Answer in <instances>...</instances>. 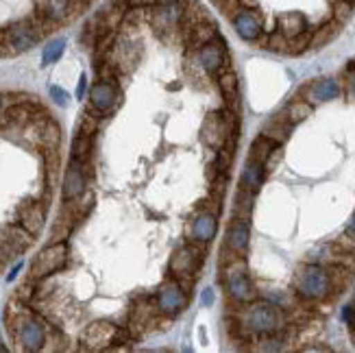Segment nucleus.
Wrapping results in <instances>:
<instances>
[{"instance_id":"f257e3e1","label":"nucleus","mask_w":355,"mask_h":353,"mask_svg":"<svg viewBox=\"0 0 355 353\" xmlns=\"http://www.w3.org/2000/svg\"><path fill=\"white\" fill-rule=\"evenodd\" d=\"M240 323L253 336H266L279 332L286 325V312L270 301H251L238 314Z\"/></svg>"},{"instance_id":"f03ea898","label":"nucleus","mask_w":355,"mask_h":353,"mask_svg":"<svg viewBox=\"0 0 355 353\" xmlns=\"http://www.w3.org/2000/svg\"><path fill=\"white\" fill-rule=\"evenodd\" d=\"M295 293L303 301H327L331 295V282H329V273L325 266L314 264V262H305L297 268L295 273Z\"/></svg>"},{"instance_id":"7ed1b4c3","label":"nucleus","mask_w":355,"mask_h":353,"mask_svg":"<svg viewBox=\"0 0 355 353\" xmlns=\"http://www.w3.org/2000/svg\"><path fill=\"white\" fill-rule=\"evenodd\" d=\"M220 282L225 284L227 293L231 301H236L240 305H246L257 299V288L249 275V264H246V257L240 255L234 262H229L220 268Z\"/></svg>"},{"instance_id":"20e7f679","label":"nucleus","mask_w":355,"mask_h":353,"mask_svg":"<svg viewBox=\"0 0 355 353\" xmlns=\"http://www.w3.org/2000/svg\"><path fill=\"white\" fill-rule=\"evenodd\" d=\"M66 262H68V244L66 242H51L49 247L42 249L37 253V257L33 259L28 277L35 279V282H42L46 277H51V275L59 273L66 266Z\"/></svg>"},{"instance_id":"39448f33","label":"nucleus","mask_w":355,"mask_h":353,"mask_svg":"<svg viewBox=\"0 0 355 353\" xmlns=\"http://www.w3.org/2000/svg\"><path fill=\"white\" fill-rule=\"evenodd\" d=\"M205 247L207 244L196 240H190L188 244L179 247L171 257V264H168L171 277H179V275H192V277H196V273L205 262Z\"/></svg>"},{"instance_id":"423d86ee","label":"nucleus","mask_w":355,"mask_h":353,"mask_svg":"<svg viewBox=\"0 0 355 353\" xmlns=\"http://www.w3.org/2000/svg\"><path fill=\"white\" fill-rule=\"evenodd\" d=\"M35 236H31L22 225H3L0 227V262L7 264L13 257L24 253Z\"/></svg>"},{"instance_id":"0eeeda50","label":"nucleus","mask_w":355,"mask_h":353,"mask_svg":"<svg viewBox=\"0 0 355 353\" xmlns=\"http://www.w3.org/2000/svg\"><path fill=\"white\" fill-rule=\"evenodd\" d=\"M5 31V44H7V55H18L24 51H31L33 46L42 42V35L35 31V26L28 22V18L11 22Z\"/></svg>"},{"instance_id":"6e6552de","label":"nucleus","mask_w":355,"mask_h":353,"mask_svg":"<svg viewBox=\"0 0 355 353\" xmlns=\"http://www.w3.org/2000/svg\"><path fill=\"white\" fill-rule=\"evenodd\" d=\"M188 299L190 295L183 293L181 286L171 277L166 279L159 288H157V295H155V305H157V312L166 314V316H179L185 308H188Z\"/></svg>"},{"instance_id":"1a4fd4ad","label":"nucleus","mask_w":355,"mask_h":353,"mask_svg":"<svg viewBox=\"0 0 355 353\" xmlns=\"http://www.w3.org/2000/svg\"><path fill=\"white\" fill-rule=\"evenodd\" d=\"M194 59H196V64L203 68L207 74H218L225 66H231V61H229V53H227V44L225 40L218 35L214 42L205 44L203 49H198L194 53H190Z\"/></svg>"},{"instance_id":"9d476101","label":"nucleus","mask_w":355,"mask_h":353,"mask_svg":"<svg viewBox=\"0 0 355 353\" xmlns=\"http://www.w3.org/2000/svg\"><path fill=\"white\" fill-rule=\"evenodd\" d=\"M157 314L159 312H157L155 299H144V297L137 299L129 312V323H127V329L131 332L133 338H142L148 329H153Z\"/></svg>"},{"instance_id":"9b49d317","label":"nucleus","mask_w":355,"mask_h":353,"mask_svg":"<svg viewBox=\"0 0 355 353\" xmlns=\"http://www.w3.org/2000/svg\"><path fill=\"white\" fill-rule=\"evenodd\" d=\"M116 325L110 323V320H96L92 323L83 336H81V349L83 351H107L114 345V334H116Z\"/></svg>"},{"instance_id":"f8f14e48","label":"nucleus","mask_w":355,"mask_h":353,"mask_svg":"<svg viewBox=\"0 0 355 353\" xmlns=\"http://www.w3.org/2000/svg\"><path fill=\"white\" fill-rule=\"evenodd\" d=\"M231 22H234L236 33L244 42H257L259 35L264 33V15L257 11V7L255 9L242 7L234 18H231Z\"/></svg>"},{"instance_id":"ddd939ff","label":"nucleus","mask_w":355,"mask_h":353,"mask_svg":"<svg viewBox=\"0 0 355 353\" xmlns=\"http://www.w3.org/2000/svg\"><path fill=\"white\" fill-rule=\"evenodd\" d=\"M229 137V127L223 112H209L203 120V127H200V140L205 142V146L218 150L225 146Z\"/></svg>"},{"instance_id":"4468645a","label":"nucleus","mask_w":355,"mask_h":353,"mask_svg":"<svg viewBox=\"0 0 355 353\" xmlns=\"http://www.w3.org/2000/svg\"><path fill=\"white\" fill-rule=\"evenodd\" d=\"M118 98H120V92L110 81H98L89 87V105L96 107L103 116H110L116 110Z\"/></svg>"},{"instance_id":"2eb2a0df","label":"nucleus","mask_w":355,"mask_h":353,"mask_svg":"<svg viewBox=\"0 0 355 353\" xmlns=\"http://www.w3.org/2000/svg\"><path fill=\"white\" fill-rule=\"evenodd\" d=\"M46 203L42 201H26L18 207V221L31 236H40L46 225Z\"/></svg>"},{"instance_id":"dca6fc26","label":"nucleus","mask_w":355,"mask_h":353,"mask_svg":"<svg viewBox=\"0 0 355 353\" xmlns=\"http://www.w3.org/2000/svg\"><path fill=\"white\" fill-rule=\"evenodd\" d=\"M216 83H218L220 94L225 96V107L231 112H240V81L238 74L231 66H225L216 74Z\"/></svg>"},{"instance_id":"f3484780","label":"nucleus","mask_w":355,"mask_h":353,"mask_svg":"<svg viewBox=\"0 0 355 353\" xmlns=\"http://www.w3.org/2000/svg\"><path fill=\"white\" fill-rule=\"evenodd\" d=\"M85 183H87V173H85V164L70 160L66 175H64V201H72V198L81 196L85 192Z\"/></svg>"},{"instance_id":"a211bd4d","label":"nucleus","mask_w":355,"mask_h":353,"mask_svg":"<svg viewBox=\"0 0 355 353\" xmlns=\"http://www.w3.org/2000/svg\"><path fill=\"white\" fill-rule=\"evenodd\" d=\"M181 37H183L185 49H188V55H190L218 37V26H216V22L211 18H207L203 22H198L196 26H192L188 33H183Z\"/></svg>"},{"instance_id":"6ab92c4d","label":"nucleus","mask_w":355,"mask_h":353,"mask_svg":"<svg viewBox=\"0 0 355 353\" xmlns=\"http://www.w3.org/2000/svg\"><path fill=\"white\" fill-rule=\"evenodd\" d=\"M251 242V221H242V218H231L227 227V240L225 244L229 249H234L238 255H246Z\"/></svg>"},{"instance_id":"aec40b11","label":"nucleus","mask_w":355,"mask_h":353,"mask_svg":"<svg viewBox=\"0 0 355 353\" xmlns=\"http://www.w3.org/2000/svg\"><path fill=\"white\" fill-rule=\"evenodd\" d=\"M303 94L310 103H327L343 94V87L336 79H318L310 85L303 87Z\"/></svg>"},{"instance_id":"412c9836","label":"nucleus","mask_w":355,"mask_h":353,"mask_svg":"<svg viewBox=\"0 0 355 353\" xmlns=\"http://www.w3.org/2000/svg\"><path fill=\"white\" fill-rule=\"evenodd\" d=\"M216 232H218V216L207 209H200L192 223V240L209 244L216 238Z\"/></svg>"},{"instance_id":"4be33fe9","label":"nucleus","mask_w":355,"mask_h":353,"mask_svg":"<svg viewBox=\"0 0 355 353\" xmlns=\"http://www.w3.org/2000/svg\"><path fill=\"white\" fill-rule=\"evenodd\" d=\"M209 18L207 9L198 3V0H183L181 5V15H179V33H188L192 26H196L198 22H203Z\"/></svg>"},{"instance_id":"5701e85b","label":"nucleus","mask_w":355,"mask_h":353,"mask_svg":"<svg viewBox=\"0 0 355 353\" xmlns=\"http://www.w3.org/2000/svg\"><path fill=\"white\" fill-rule=\"evenodd\" d=\"M70 7L72 0H33V11L49 15L55 22H66L70 20Z\"/></svg>"},{"instance_id":"b1692460","label":"nucleus","mask_w":355,"mask_h":353,"mask_svg":"<svg viewBox=\"0 0 355 353\" xmlns=\"http://www.w3.org/2000/svg\"><path fill=\"white\" fill-rule=\"evenodd\" d=\"M307 28H310L307 26V18L301 11H286L277 18V31H282L288 40L301 35Z\"/></svg>"},{"instance_id":"393cba45","label":"nucleus","mask_w":355,"mask_h":353,"mask_svg":"<svg viewBox=\"0 0 355 353\" xmlns=\"http://www.w3.org/2000/svg\"><path fill=\"white\" fill-rule=\"evenodd\" d=\"M264 179H266L264 166L249 160V162H246V166H244V171H242V177H240V188L257 194L259 188H261V183H264Z\"/></svg>"},{"instance_id":"a878e982","label":"nucleus","mask_w":355,"mask_h":353,"mask_svg":"<svg viewBox=\"0 0 355 353\" xmlns=\"http://www.w3.org/2000/svg\"><path fill=\"white\" fill-rule=\"evenodd\" d=\"M312 112H314V105H312L310 101L295 98L282 114H277V118H282L284 122H288V125L295 127V125H299V122H303V120L310 118Z\"/></svg>"},{"instance_id":"bb28decb","label":"nucleus","mask_w":355,"mask_h":353,"mask_svg":"<svg viewBox=\"0 0 355 353\" xmlns=\"http://www.w3.org/2000/svg\"><path fill=\"white\" fill-rule=\"evenodd\" d=\"M343 24L336 22V20H327L322 22L318 28L312 31V42H310V49H322V46H327L331 40L338 37V33H340Z\"/></svg>"},{"instance_id":"cd10ccee","label":"nucleus","mask_w":355,"mask_h":353,"mask_svg":"<svg viewBox=\"0 0 355 353\" xmlns=\"http://www.w3.org/2000/svg\"><path fill=\"white\" fill-rule=\"evenodd\" d=\"M290 133H292V125H288V122H284L282 118H277V116L270 118L264 125V129H261V135L270 137L275 144H282V146L290 140Z\"/></svg>"},{"instance_id":"c85d7f7f","label":"nucleus","mask_w":355,"mask_h":353,"mask_svg":"<svg viewBox=\"0 0 355 353\" xmlns=\"http://www.w3.org/2000/svg\"><path fill=\"white\" fill-rule=\"evenodd\" d=\"M253 209H255V194L240 188L234 196V218L251 221Z\"/></svg>"},{"instance_id":"c756f323","label":"nucleus","mask_w":355,"mask_h":353,"mask_svg":"<svg viewBox=\"0 0 355 353\" xmlns=\"http://www.w3.org/2000/svg\"><path fill=\"white\" fill-rule=\"evenodd\" d=\"M275 146H279V144H275V142L270 140V137H266V135H261V133H259V135L255 137V140H253L251 148H249V160L264 166V162L268 160V155L272 153Z\"/></svg>"},{"instance_id":"7c9ffc66","label":"nucleus","mask_w":355,"mask_h":353,"mask_svg":"<svg viewBox=\"0 0 355 353\" xmlns=\"http://www.w3.org/2000/svg\"><path fill=\"white\" fill-rule=\"evenodd\" d=\"M92 146H94V135L76 133L74 140H72V148H70L72 160H76V162H89V157H92Z\"/></svg>"},{"instance_id":"2f4dec72","label":"nucleus","mask_w":355,"mask_h":353,"mask_svg":"<svg viewBox=\"0 0 355 353\" xmlns=\"http://www.w3.org/2000/svg\"><path fill=\"white\" fill-rule=\"evenodd\" d=\"M101 112L96 110V107H87V110L83 112V116L79 118V125H76V133H83V135H94L101 127Z\"/></svg>"},{"instance_id":"473e14b6","label":"nucleus","mask_w":355,"mask_h":353,"mask_svg":"<svg viewBox=\"0 0 355 353\" xmlns=\"http://www.w3.org/2000/svg\"><path fill=\"white\" fill-rule=\"evenodd\" d=\"M64 51H66V40H53V42L44 49L42 66H51V64H55V61H59L61 55H64Z\"/></svg>"},{"instance_id":"72a5a7b5","label":"nucleus","mask_w":355,"mask_h":353,"mask_svg":"<svg viewBox=\"0 0 355 353\" xmlns=\"http://www.w3.org/2000/svg\"><path fill=\"white\" fill-rule=\"evenodd\" d=\"M310 42H312V28H307L301 35L288 40V55H303L310 49Z\"/></svg>"},{"instance_id":"f704fd0d","label":"nucleus","mask_w":355,"mask_h":353,"mask_svg":"<svg viewBox=\"0 0 355 353\" xmlns=\"http://www.w3.org/2000/svg\"><path fill=\"white\" fill-rule=\"evenodd\" d=\"M353 5L345 3V0H334V7H331V15H334V20L336 22H340V24H347L351 20V15H353Z\"/></svg>"},{"instance_id":"c9c22d12","label":"nucleus","mask_w":355,"mask_h":353,"mask_svg":"<svg viewBox=\"0 0 355 353\" xmlns=\"http://www.w3.org/2000/svg\"><path fill=\"white\" fill-rule=\"evenodd\" d=\"M35 284H37L35 279H31V277H28V282L22 284V286L18 288V295H15V299L22 301V303H28L31 299L35 297Z\"/></svg>"},{"instance_id":"e433bc0d","label":"nucleus","mask_w":355,"mask_h":353,"mask_svg":"<svg viewBox=\"0 0 355 353\" xmlns=\"http://www.w3.org/2000/svg\"><path fill=\"white\" fill-rule=\"evenodd\" d=\"M282 157H284V150H282V144L279 146H275L272 148V153L268 155V160L264 162V171H266V175H270L277 166H279V162H282Z\"/></svg>"},{"instance_id":"4c0bfd02","label":"nucleus","mask_w":355,"mask_h":353,"mask_svg":"<svg viewBox=\"0 0 355 353\" xmlns=\"http://www.w3.org/2000/svg\"><path fill=\"white\" fill-rule=\"evenodd\" d=\"M51 98H53L59 107H68V103H70L68 92H66V89H61V87H57V85L51 87Z\"/></svg>"},{"instance_id":"58836bf2","label":"nucleus","mask_w":355,"mask_h":353,"mask_svg":"<svg viewBox=\"0 0 355 353\" xmlns=\"http://www.w3.org/2000/svg\"><path fill=\"white\" fill-rule=\"evenodd\" d=\"M155 5H157V0H129L127 3V7H142V9H150Z\"/></svg>"},{"instance_id":"ea45409f","label":"nucleus","mask_w":355,"mask_h":353,"mask_svg":"<svg viewBox=\"0 0 355 353\" xmlns=\"http://www.w3.org/2000/svg\"><path fill=\"white\" fill-rule=\"evenodd\" d=\"M85 89H87V79H85V74H81L79 87H76V98H83L85 96Z\"/></svg>"},{"instance_id":"a19ab883","label":"nucleus","mask_w":355,"mask_h":353,"mask_svg":"<svg viewBox=\"0 0 355 353\" xmlns=\"http://www.w3.org/2000/svg\"><path fill=\"white\" fill-rule=\"evenodd\" d=\"M345 234L351 238V240H355V212H353V216H351V221L347 223V229H345Z\"/></svg>"},{"instance_id":"79ce46f5","label":"nucleus","mask_w":355,"mask_h":353,"mask_svg":"<svg viewBox=\"0 0 355 353\" xmlns=\"http://www.w3.org/2000/svg\"><path fill=\"white\" fill-rule=\"evenodd\" d=\"M203 303H205V305H211V303H214V290H211V288H207L205 293H203Z\"/></svg>"},{"instance_id":"37998d69","label":"nucleus","mask_w":355,"mask_h":353,"mask_svg":"<svg viewBox=\"0 0 355 353\" xmlns=\"http://www.w3.org/2000/svg\"><path fill=\"white\" fill-rule=\"evenodd\" d=\"M7 55V44H5V31H0V57Z\"/></svg>"},{"instance_id":"c03bdc74","label":"nucleus","mask_w":355,"mask_h":353,"mask_svg":"<svg viewBox=\"0 0 355 353\" xmlns=\"http://www.w3.org/2000/svg\"><path fill=\"white\" fill-rule=\"evenodd\" d=\"M351 76H349V92H351V96L355 98V70L353 72H349Z\"/></svg>"},{"instance_id":"a18cd8bd","label":"nucleus","mask_w":355,"mask_h":353,"mask_svg":"<svg viewBox=\"0 0 355 353\" xmlns=\"http://www.w3.org/2000/svg\"><path fill=\"white\" fill-rule=\"evenodd\" d=\"M240 5L246 9H255L257 7V0H240Z\"/></svg>"},{"instance_id":"49530a36","label":"nucleus","mask_w":355,"mask_h":353,"mask_svg":"<svg viewBox=\"0 0 355 353\" xmlns=\"http://www.w3.org/2000/svg\"><path fill=\"white\" fill-rule=\"evenodd\" d=\"M20 268H22V264H15V268H13V270L9 273V277H7V279H9V282H11V279H15V275L20 273Z\"/></svg>"},{"instance_id":"de8ad7c7","label":"nucleus","mask_w":355,"mask_h":353,"mask_svg":"<svg viewBox=\"0 0 355 353\" xmlns=\"http://www.w3.org/2000/svg\"><path fill=\"white\" fill-rule=\"evenodd\" d=\"M3 105H5V94H0V110H3Z\"/></svg>"},{"instance_id":"09e8293b","label":"nucleus","mask_w":355,"mask_h":353,"mask_svg":"<svg viewBox=\"0 0 355 353\" xmlns=\"http://www.w3.org/2000/svg\"><path fill=\"white\" fill-rule=\"evenodd\" d=\"M345 3H349V5H353V7H355V0H345Z\"/></svg>"},{"instance_id":"8fccbe9b","label":"nucleus","mask_w":355,"mask_h":353,"mask_svg":"<svg viewBox=\"0 0 355 353\" xmlns=\"http://www.w3.org/2000/svg\"><path fill=\"white\" fill-rule=\"evenodd\" d=\"M3 266H5V264H3V262H0V268H3Z\"/></svg>"}]
</instances>
